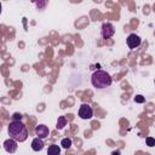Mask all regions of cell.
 Segmentation results:
<instances>
[{
  "label": "cell",
  "mask_w": 155,
  "mask_h": 155,
  "mask_svg": "<svg viewBox=\"0 0 155 155\" xmlns=\"http://www.w3.org/2000/svg\"><path fill=\"white\" fill-rule=\"evenodd\" d=\"M47 155H61V148L57 144H52L47 149Z\"/></svg>",
  "instance_id": "cell-9"
},
{
  "label": "cell",
  "mask_w": 155,
  "mask_h": 155,
  "mask_svg": "<svg viewBox=\"0 0 155 155\" xmlns=\"http://www.w3.org/2000/svg\"><path fill=\"white\" fill-rule=\"evenodd\" d=\"M126 42H127V46H128L131 50H134V48H137V47L140 45L142 39H140L137 34H130V35L127 36Z\"/></svg>",
  "instance_id": "cell-5"
},
{
  "label": "cell",
  "mask_w": 155,
  "mask_h": 155,
  "mask_svg": "<svg viewBox=\"0 0 155 155\" xmlns=\"http://www.w3.org/2000/svg\"><path fill=\"white\" fill-rule=\"evenodd\" d=\"M35 134H36L39 138L44 139V138L48 137V134H50V130H48V127L45 126V125H38V126L35 127Z\"/></svg>",
  "instance_id": "cell-7"
},
{
  "label": "cell",
  "mask_w": 155,
  "mask_h": 155,
  "mask_svg": "<svg viewBox=\"0 0 155 155\" xmlns=\"http://www.w3.org/2000/svg\"><path fill=\"white\" fill-rule=\"evenodd\" d=\"M145 143H147L148 147H154V145H155V138H153V137H147V138H145Z\"/></svg>",
  "instance_id": "cell-12"
},
{
  "label": "cell",
  "mask_w": 155,
  "mask_h": 155,
  "mask_svg": "<svg viewBox=\"0 0 155 155\" xmlns=\"http://www.w3.org/2000/svg\"><path fill=\"white\" fill-rule=\"evenodd\" d=\"M79 116L82 120H90L93 116V110L88 104H81L79 108Z\"/></svg>",
  "instance_id": "cell-3"
},
{
  "label": "cell",
  "mask_w": 155,
  "mask_h": 155,
  "mask_svg": "<svg viewBox=\"0 0 155 155\" xmlns=\"http://www.w3.org/2000/svg\"><path fill=\"white\" fill-rule=\"evenodd\" d=\"M111 155H121V153H120L119 150H115V151L111 153Z\"/></svg>",
  "instance_id": "cell-15"
},
{
  "label": "cell",
  "mask_w": 155,
  "mask_h": 155,
  "mask_svg": "<svg viewBox=\"0 0 155 155\" xmlns=\"http://www.w3.org/2000/svg\"><path fill=\"white\" fill-rule=\"evenodd\" d=\"M65 125H67V119H65V116H59L58 120H57V128H58V130H62Z\"/></svg>",
  "instance_id": "cell-10"
},
{
  "label": "cell",
  "mask_w": 155,
  "mask_h": 155,
  "mask_svg": "<svg viewBox=\"0 0 155 155\" xmlns=\"http://www.w3.org/2000/svg\"><path fill=\"white\" fill-rule=\"evenodd\" d=\"M21 120H22V115H21V114L15 113V114L12 115V121H21Z\"/></svg>",
  "instance_id": "cell-14"
},
{
  "label": "cell",
  "mask_w": 155,
  "mask_h": 155,
  "mask_svg": "<svg viewBox=\"0 0 155 155\" xmlns=\"http://www.w3.org/2000/svg\"><path fill=\"white\" fill-rule=\"evenodd\" d=\"M154 84H155V80H154Z\"/></svg>",
  "instance_id": "cell-16"
},
{
  "label": "cell",
  "mask_w": 155,
  "mask_h": 155,
  "mask_svg": "<svg viewBox=\"0 0 155 155\" xmlns=\"http://www.w3.org/2000/svg\"><path fill=\"white\" fill-rule=\"evenodd\" d=\"M114 34H115V27L111 23L105 22V23L102 24V36H103V39H109Z\"/></svg>",
  "instance_id": "cell-4"
},
{
  "label": "cell",
  "mask_w": 155,
  "mask_h": 155,
  "mask_svg": "<svg viewBox=\"0 0 155 155\" xmlns=\"http://www.w3.org/2000/svg\"><path fill=\"white\" fill-rule=\"evenodd\" d=\"M61 145L64 148V149H68V148H70L71 147V139L70 138H63L62 140H61Z\"/></svg>",
  "instance_id": "cell-11"
},
{
  "label": "cell",
  "mask_w": 155,
  "mask_h": 155,
  "mask_svg": "<svg viewBox=\"0 0 155 155\" xmlns=\"http://www.w3.org/2000/svg\"><path fill=\"white\" fill-rule=\"evenodd\" d=\"M10 138L17 142H24L28 138V130L27 126L22 121H11L7 128Z\"/></svg>",
  "instance_id": "cell-1"
},
{
  "label": "cell",
  "mask_w": 155,
  "mask_h": 155,
  "mask_svg": "<svg viewBox=\"0 0 155 155\" xmlns=\"http://www.w3.org/2000/svg\"><path fill=\"white\" fill-rule=\"evenodd\" d=\"M44 140L41 139V138H39V137H36V138H34L33 140H31V149L34 150V151H40V150H42V148H44Z\"/></svg>",
  "instance_id": "cell-8"
},
{
  "label": "cell",
  "mask_w": 155,
  "mask_h": 155,
  "mask_svg": "<svg viewBox=\"0 0 155 155\" xmlns=\"http://www.w3.org/2000/svg\"><path fill=\"white\" fill-rule=\"evenodd\" d=\"M134 102H136V103H144V102H145V98H144L142 94H137V96L134 97Z\"/></svg>",
  "instance_id": "cell-13"
},
{
  "label": "cell",
  "mask_w": 155,
  "mask_h": 155,
  "mask_svg": "<svg viewBox=\"0 0 155 155\" xmlns=\"http://www.w3.org/2000/svg\"><path fill=\"white\" fill-rule=\"evenodd\" d=\"M17 147H18L17 145V140H15L12 138H8V139H6L4 142V149L10 154H13L17 150Z\"/></svg>",
  "instance_id": "cell-6"
},
{
  "label": "cell",
  "mask_w": 155,
  "mask_h": 155,
  "mask_svg": "<svg viewBox=\"0 0 155 155\" xmlns=\"http://www.w3.org/2000/svg\"><path fill=\"white\" fill-rule=\"evenodd\" d=\"M91 82H92L93 87H96L98 90H103V88H107V87H109L111 85L113 79L107 71L96 70L91 76Z\"/></svg>",
  "instance_id": "cell-2"
}]
</instances>
